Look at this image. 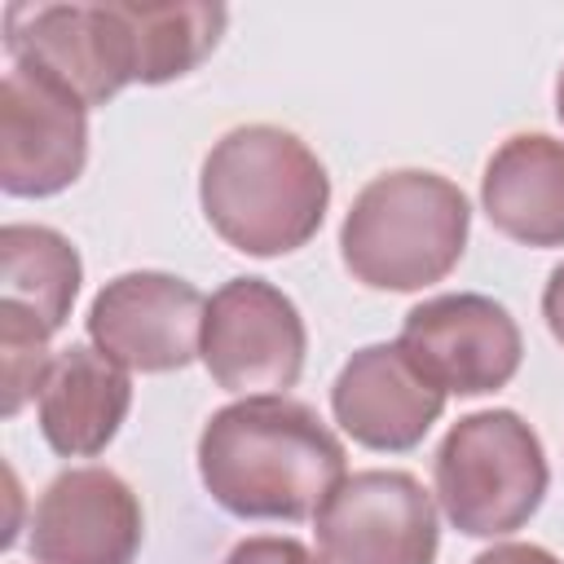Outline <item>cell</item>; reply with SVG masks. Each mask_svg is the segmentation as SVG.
<instances>
[{
    "label": "cell",
    "instance_id": "cell-1",
    "mask_svg": "<svg viewBox=\"0 0 564 564\" xmlns=\"http://www.w3.org/2000/svg\"><path fill=\"white\" fill-rule=\"evenodd\" d=\"M198 476L229 516L308 520L344 480V445L304 401L242 397L207 419Z\"/></svg>",
    "mask_w": 564,
    "mask_h": 564
},
{
    "label": "cell",
    "instance_id": "cell-2",
    "mask_svg": "<svg viewBox=\"0 0 564 564\" xmlns=\"http://www.w3.org/2000/svg\"><path fill=\"white\" fill-rule=\"evenodd\" d=\"M198 198L207 225L234 251L286 256L322 229L330 176L295 132L242 123L207 150Z\"/></svg>",
    "mask_w": 564,
    "mask_h": 564
},
{
    "label": "cell",
    "instance_id": "cell-3",
    "mask_svg": "<svg viewBox=\"0 0 564 564\" xmlns=\"http://www.w3.org/2000/svg\"><path fill=\"white\" fill-rule=\"evenodd\" d=\"M467 194L423 167L375 176L339 229L344 269L370 291H423L441 282L467 247Z\"/></svg>",
    "mask_w": 564,
    "mask_h": 564
},
{
    "label": "cell",
    "instance_id": "cell-4",
    "mask_svg": "<svg viewBox=\"0 0 564 564\" xmlns=\"http://www.w3.org/2000/svg\"><path fill=\"white\" fill-rule=\"evenodd\" d=\"M436 498L467 538H502L529 524L546 494V454L516 410H480L458 419L436 449Z\"/></svg>",
    "mask_w": 564,
    "mask_h": 564
},
{
    "label": "cell",
    "instance_id": "cell-5",
    "mask_svg": "<svg viewBox=\"0 0 564 564\" xmlns=\"http://www.w3.org/2000/svg\"><path fill=\"white\" fill-rule=\"evenodd\" d=\"M4 48L13 66L57 79L84 106H106L119 88L137 84L123 4H9Z\"/></svg>",
    "mask_w": 564,
    "mask_h": 564
},
{
    "label": "cell",
    "instance_id": "cell-6",
    "mask_svg": "<svg viewBox=\"0 0 564 564\" xmlns=\"http://www.w3.org/2000/svg\"><path fill=\"white\" fill-rule=\"evenodd\" d=\"M308 335L304 317L264 278H234L207 300L203 317V366L238 397H273L295 388L304 370Z\"/></svg>",
    "mask_w": 564,
    "mask_h": 564
},
{
    "label": "cell",
    "instance_id": "cell-7",
    "mask_svg": "<svg viewBox=\"0 0 564 564\" xmlns=\"http://www.w3.org/2000/svg\"><path fill=\"white\" fill-rule=\"evenodd\" d=\"M436 502L410 471H352L317 511L322 564H432Z\"/></svg>",
    "mask_w": 564,
    "mask_h": 564
},
{
    "label": "cell",
    "instance_id": "cell-8",
    "mask_svg": "<svg viewBox=\"0 0 564 564\" xmlns=\"http://www.w3.org/2000/svg\"><path fill=\"white\" fill-rule=\"evenodd\" d=\"M88 163V106L57 79L9 66L0 84V189L48 198Z\"/></svg>",
    "mask_w": 564,
    "mask_h": 564
},
{
    "label": "cell",
    "instance_id": "cell-9",
    "mask_svg": "<svg viewBox=\"0 0 564 564\" xmlns=\"http://www.w3.org/2000/svg\"><path fill=\"white\" fill-rule=\"evenodd\" d=\"M207 300L176 273L137 269L106 282L88 308L93 344L123 370L167 375L203 352Z\"/></svg>",
    "mask_w": 564,
    "mask_h": 564
},
{
    "label": "cell",
    "instance_id": "cell-10",
    "mask_svg": "<svg viewBox=\"0 0 564 564\" xmlns=\"http://www.w3.org/2000/svg\"><path fill=\"white\" fill-rule=\"evenodd\" d=\"M401 352L449 397H485L520 370V326L489 295H436L405 313Z\"/></svg>",
    "mask_w": 564,
    "mask_h": 564
},
{
    "label": "cell",
    "instance_id": "cell-11",
    "mask_svg": "<svg viewBox=\"0 0 564 564\" xmlns=\"http://www.w3.org/2000/svg\"><path fill=\"white\" fill-rule=\"evenodd\" d=\"M141 502L110 467H70L48 480L31 516L35 564H132Z\"/></svg>",
    "mask_w": 564,
    "mask_h": 564
},
{
    "label": "cell",
    "instance_id": "cell-12",
    "mask_svg": "<svg viewBox=\"0 0 564 564\" xmlns=\"http://www.w3.org/2000/svg\"><path fill=\"white\" fill-rule=\"evenodd\" d=\"M335 423L366 449H414L445 410V392L401 352V344H370L344 361L330 388Z\"/></svg>",
    "mask_w": 564,
    "mask_h": 564
},
{
    "label": "cell",
    "instance_id": "cell-13",
    "mask_svg": "<svg viewBox=\"0 0 564 564\" xmlns=\"http://www.w3.org/2000/svg\"><path fill=\"white\" fill-rule=\"evenodd\" d=\"M128 370L101 348L70 344L53 357L48 379L40 388V432L62 458H93L115 441L119 423L128 419Z\"/></svg>",
    "mask_w": 564,
    "mask_h": 564
},
{
    "label": "cell",
    "instance_id": "cell-14",
    "mask_svg": "<svg viewBox=\"0 0 564 564\" xmlns=\"http://www.w3.org/2000/svg\"><path fill=\"white\" fill-rule=\"evenodd\" d=\"M480 203L498 234L524 247H564V141L507 137L480 176Z\"/></svg>",
    "mask_w": 564,
    "mask_h": 564
},
{
    "label": "cell",
    "instance_id": "cell-15",
    "mask_svg": "<svg viewBox=\"0 0 564 564\" xmlns=\"http://www.w3.org/2000/svg\"><path fill=\"white\" fill-rule=\"evenodd\" d=\"M79 251L48 225H4L0 229V300L26 308L48 335H57L79 295Z\"/></svg>",
    "mask_w": 564,
    "mask_h": 564
},
{
    "label": "cell",
    "instance_id": "cell-16",
    "mask_svg": "<svg viewBox=\"0 0 564 564\" xmlns=\"http://www.w3.org/2000/svg\"><path fill=\"white\" fill-rule=\"evenodd\" d=\"M137 53V84H167L189 75L220 40L225 4H123Z\"/></svg>",
    "mask_w": 564,
    "mask_h": 564
},
{
    "label": "cell",
    "instance_id": "cell-17",
    "mask_svg": "<svg viewBox=\"0 0 564 564\" xmlns=\"http://www.w3.org/2000/svg\"><path fill=\"white\" fill-rule=\"evenodd\" d=\"M48 330L18 304L0 300V410L13 419L31 397H40L48 366Z\"/></svg>",
    "mask_w": 564,
    "mask_h": 564
},
{
    "label": "cell",
    "instance_id": "cell-18",
    "mask_svg": "<svg viewBox=\"0 0 564 564\" xmlns=\"http://www.w3.org/2000/svg\"><path fill=\"white\" fill-rule=\"evenodd\" d=\"M225 564H317V560L295 538H247L229 551Z\"/></svg>",
    "mask_w": 564,
    "mask_h": 564
},
{
    "label": "cell",
    "instance_id": "cell-19",
    "mask_svg": "<svg viewBox=\"0 0 564 564\" xmlns=\"http://www.w3.org/2000/svg\"><path fill=\"white\" fill-rule=\"evenodd\" d=\"M471 564H560V560L546 546H533V542H502V546L480 551Z\"/></svg>",
    "mask_w": 564,
    "mask_h": 564
},
{
    "label": "cell",
    "instance_id": "cell-20",
    "mask_svg": "<svg viewBox=\"0 0 564 564\" xmlns=\"http://www.w3.org/2000/svg\"><path fill=\"white\" fill-rule=\"evenodd\" d=\"M542 317H546L551 335L564 344V264L551 269V278H546V291H542Z\"/></svg>",
    "mask_w": 564,
    "mask_h": 564
},
{
    "label": "cell",
    "instance_id": "cell-21",
    "mask_svg": "<svg viewBox=\"0 0 564 564\" xmlns=\"http://www.w3.org/2000/svg\"><path fill=\"white\" fill-rule=\"evenodd\" d=\"M555 115H560V123H564V70H560V79H555Z\"/></svg>",
    "mask_w": 564,
    "mask_h": 564
}]
</instances>
